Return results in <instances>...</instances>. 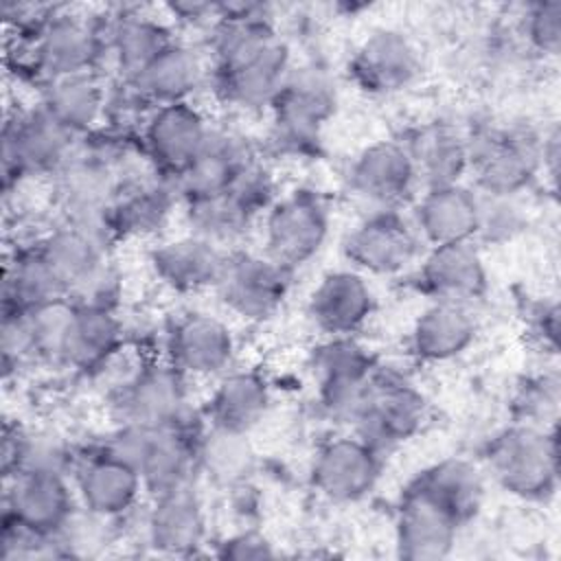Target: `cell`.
<instances>
[{
	"mask_svg": "<svg viewBox=\"0 0 561 561\" xmlns=\"http://www.w3.org/2000/svg\"><path fill=\"white\" fill-rule=\"evenodd\" d=\"M320 410L340 425L359 416L379 368L375 355L355 335L324 337L309 359Z\"/></svg>",
	"mask_w": 561,
	"mask_h": 561,
	"instance_id": "obj_6",
	"label": "cell"
},
{
	"mask_svg": "<svg viewBox=\"0 0 561 561\" xmlns=\"http://www.w3.org/2000/svg\"><path fill=\"white\" fill-rule=\"evenodd\" d=\"M383 467V454L362 436H335L320 445L311 462V486L333 504H355L368 497Z\"/></svg>",
	"mask_w": 561,
	"mask_h": 561,
	"instance_id": "obj_14",
	"label": "cell"
},
{
	"mask_svg": "<svg viewBox=\"0 0 561 561\" xmlns=\"http://www.w3.org/2000/svg\"><path fill=\"white\" fill-rule=\"evenodd\" d=\"M401 142L410 153L416 180L423 188L465 182L469 173L467 131L451 123L432 121L410 129Z\"/></svg>",
	"mask_w": 561,
	"mask_h": 561,
	"instance_id": "obj_30",
	"label": "cell"
},
{
	"mask_svg": "<svg viewBox=\"0 0 561 561\" xmlns=\"http://www.w3.org/2000/svg\"><path fill=\"white\" fill-rule=\"evenodd\" d=\"M180 195L175 182L151 171V175L123 178L112 204V228L116 239L153 237L171 219Z\"/></svg>",
	"mask_w": 561,
	"mask_h": 561,
	"instance_id": "obj_26",
	"label": "cell"
},
{
	"mask_svg": "<svg viewBox=\"0 0 561 561\" xmlns=\"http://www.w3.org/2000/svg\"><path fill=\"white\" fill-rule=\"evenodd\" d=\"M337 110V90L316 64L294 66L270 105L272 142L285 153L311 151Z\"/></svg>",
	"mask_w": 561,
	"mask_h": 561,
	"instance_id": "obj_5",
	"label": "cell"
},
{
	"mask_svg": "<svg viewBox=\"0 0 561 561\" xmlns=\"http://www.w3.org/2000/svg\"><path fill=\"white\" fill-rule=\"evenodd\" d=\"M61 366L90 375L107 368L125 344V324L118 309L75 305Z\"/></svg>",
	"mask_w": 561,
	"mask_h": 561,
	"instance_id": "obj_33",
	"label": "cell"
},
{
	"mask_svg": "<svg viewBox=\"0 0 561 561\" xmlns=\"http://www.w3.org/2000/svg\"><path fill=\"white\" fill-rule=\"evenodd\" d=\"M478 208V191L465 182H456L423 188V195L414 202L410 219L421 241L430 248L469 241L476 243Z\"/></svg>",
	"mask_w": 561,
	"mask_h": 561,
	"instance_id": "obj_24",
	"label": "cell"
},
{
	"mask_svg": "<svg viewBox=\"0 0 561 561\" xmlns=\"http://www.w3.org/2000/svg\"><path fill=\"white\" fill-rule=\"evenodd\" d=\"M478 337L471 305L432 300L412 322L408 346L423 364H443L465 355Z\"/></svg>",
	"mask_w": 561,
	"mask_h": 561,
	"instance_id": "obj_29",
	"label": "cell"
},
{
	"mask_svg": "<svg viewBox=\"0 0 561 561\" xmlns=\"http://www.w3.org/2000/svg\"><path fill=\"white\" fill-rule=\"evenodd\" d=\"M484 467L493 482L517 500H552L559 486L557 427L506 425L486 443Z\"/></svg>",
	"mask_w": 561,
	"mask_h": 561,
	"instance_id": "obj_3",
	"label": "cell"
},
{
	"mask_svg": "<svg viewBox=\"0 0 561 561\" xmlns=\"http://www.w3.org/2000/svg\"><path fill=\"white\" fill-rule=\"evenodd\" d=\"M79 458L81 456L75 451L72 443L59 432L22 430L13 473L37 471V473H59V476L72 478Z\"/></svg>",
	"mask_w": 561,
	"mask_h": 561,
	"instance_id": "obj_42",
	"label": "cell"
},
{
	"mask_svg": "<svg viewBox=\"0 0 561 561\" xmlns=\"http://www.w3.org/2000/svg\"><path fill=\"white\" fill-rule=\"evenodd\" d=\"M112 245L107 239L61 219L35 241L37 252L64 285L66 296H72L112 263Z\"/></svg>",
	"mask_w": 561,
	"mask_h": 561,
	"instance_id": "obj_28",
	"label": "cell"
},
{
	"mask_svg": "<svg viewBox=\"0 0 561 561\" xmlns=\"http://www.w3.org/2000/svg\"><path fill=\"white\" fill-rule=\"evenodd\" d=\"M22 42L28 53V66L42 79V85L64 77L99 72L101 61L107 57L103 24L64 11H53L48 22L33 37H22Z\"/></svg>",
	"mask_w": 561,
	"mask_h": 561,
	"instance_id": "obj_9",
	"label": "cell"
},
{
	"mask_svg": "<svg viewBox=\"0 0 561 561\" xmlns=\"http://www.w3.org/2000/svg\"><path fill=\"white\" fill-rule=\"evenodd\" d=\"M228 250L193 232L162 241L149 250V267L160 285L175 294H197L215 289Z\"/></svg>",
	"mask_w": 561,
	"mask_h": 561,
	"instance_id": "obj_25",
	"label": "cell"
},
{
	"mask_svg": "<svg viewBox=\"0 0 561 561\" xmlns=\"http://www.w3.org/2000/svg\"><path fill=\"white\" fill-rule=\"evenodd\" d=\"M110 88L99 72L55 79L42 85L39 105L79 140L101 131L107 116Z\"/></svg>",
	"mask_w": 561,
	"mask_h": 561,
	"instance_id": "obj_32",
	"label": "cell"
},
{
	"mask_svg": "<svg viewBox=\"0 0 561 561\" xmlns=\"http://www.w3.org/2000/svg\"><path fill=\"white\" fill-rule=\"evenodd\" d=\"M272 388L256 370H226L213 388L204 416L210 425L252 432L270 412Z\"/></svg>",
	"mask_w": 561,
	"mask_h": 561,
	"instance_id": "obj_34",
	"label": "cell"
},
{
	"mask_svg": "<svg viewBox=\"0 0 561 561\" xmlns=\"http://www.w3.org/2000/svg\"><path fill=\"white\" fill-rule=\"evenodd\" d=\"M204 427L206 425L158 430L153 434L151 445L138 469L145 493L149 497L195 484V443Z\"/></svg>",
	"mask_w": 561,
	"mask_h": 561,
	"instance_id": "obj_37",
	"label": "cell"
},
{
	"mask_svg": "<svg viewBox=\"0 0 561 561\" xmlns=\"http://www.w3.org/2000/svg\"><path fill=\"white\" fill-rule=\"evenodd\" d=\"M105 53L114 64L118 79H136L169 44H173L171 28L142 11L123 9L105 24Z\"/></svg>",
	"mask_w": 561,
	"mask_h": 561,
	"instance_id": "obj_31",
	"label": "cell"
},
{
	"mask_svg": "<svg viewBox=\"0 0 561 561\" xmlns=\"http://www.w3.org/2000/svg\"><path fill=\"white\" fill-rule=\"evenodd\" d=\"M375 309L377 296L368 276L353 267L322 274L307 302L309 320L327 337L355 335L373 318Z\"/></svg>",
	"mask_w": 561,
	"mask_h": 561,
	"instance_id": "obj_21",
	"label": "cell"
},
{
	"mask_svg": "<svg viewBox=\"0 0 561 561\" xmlns=\"http://www.w3.org/2000/svg\"><path fill=\"white\" fill-rule=\"evenodd\" d=\"M114 423L149 430L202 427L206 416L191 403L188 377L169 362H147L123 379L110 397Z\"/></svg>",
	"mask_w": 561,
	"mask_h": 561,
	"instance_id": "obj_4",
	"label": "cell"
},
{
	"mask_svg": "<svg viewBox=\"0 0 561 561\" xmlns=\"http://www.w3.org/2000/svg\"><path fill=\"white\" fill-rule=\"evenodd\" d=\"M79 142L39 103L31 110L15 112L2 129L4 193L22 180L53 178L70 160Z\"/></svg>",
	"mask_w": 561,
	"mask_h": 561,
	"instance_id": "obj_7",
	"label": "cell"
},
{
	"mask_svg": "<svg viewBox=\"0 0 561 561\" xmlns=\"http://www.w3.org/2000/svg\"><path fill=\"white\" fill-rule=\"evenodd\" d=\"M57 298H66V289L37 248H18L4 263L2 313L28 311Z\"/></svg>",
	"mask_w": 561,
	"mask_h": 561,
	"instance_id": "obj_39",
	"label": "cell"
},
{
	"mask_svg": "<svg viewBox=\"0 0 561 561\" xmlns=\"http://www.w3.org/2000/svg\"><path fill=\"white\" fill-rule=\"evenodd\" d=\"M72 478L18 471L4 478L2 522L39 537H55L79 506Z\"/></svg>",
	"mask_w": 561,
	"mask_h": 561,
	"instance_id": "obj_13",
	"label": "cell"
},
{
	"mask_svg": "<svg viewBox=\"0 0 561 561\" xmlns=\"http://www.w3.org/2000/svg\"><path fill=\"white\" fill-rule=\"evenodd\" d=\"M116 519L96 515L83 506H77L64 528L57 533L64 557H96L114 541Z\"/></svg>",
	"mask_w": 561,
	"mask_h": 561,
	"instance_id": "obj_45",
	"label": "cell"
},
{
	"mask_svg": "<svg viewBox=\"0 0 561 561\" xmlns=\"http://www.w3.org/2000/svg\"><path fill=\"white\" fill-rule=\"evenodd\" d=\"M348 191L368 210H399L419 186L414 164L401 140H375L351 162Z\"/></svg>",
	"mask_w": 561,
	"mask_h": 561,
	"instance_id": "obj_18",
	"label": "cell"
},
{
	"mask_svg": "<svg viewBox=\"0 0 561 561\" xmlns=\"http://www.w3.org/2000/svg\"><path fill=\"white\" fill-rule=\"evenodd\" d=\"M213 125L193 101L158 105L140 129V145L160 175L175 180L199 153Z\"/></svg>",
	"mask_w": 561,
	"mask_h": 561,
	"instance_id": "obj_17",
	"label": "cell"
},
{
	"mask_svg": "<svg viewBox=\"0 0 561 561\" xmlns=\"http://www.w3.org/2000/svg\"><path fill=\"white\" fill-rule=\"evenodd\" d=\"M533 337L543 351L557 353L559 346V305L557 300H539L528 313Z\"/></svg>",
	"mask_w": 561,
	"mask_h": 561,
	"instance_id": "obj_49",
	"label": "cell"
},
{
	"mask_svg": "<svg viewBox=\"0 0 561 561\" xmlns=\"http://www.w3.org/2000/svg\"><path fill=\"white\" fill-rule=\"evenodd\" d=\"M188 232L228 250L256 221L228 191L213 197L182 202Z\"/></svg>",
	"mask_w": 561,
	"mask_h": 561,
	"instance_id": "obj_40",
	"label": "cell"
},
{
	"mask_svg": "<svg viewBox=\"0 0 561 561\" xmlns=\"http://www.w3.org/2000/svg\"><path fill=\"white\" fill-rule=\"evenodd\" d=\"M480 195L476 243L504 245L515 241L528 228V208L524 195Z\"/></svg>",
	"mask_w": 561,
	"mask_h": 561,
	"instance_id": "obj_44",
	"label": "cell"
},
{
	"mask_svg": "<svg viewBox=\"0 0 561 561\" xmlns=\"http://www.w3.org/2000/svg\"><path fill=\"white\" fill-rule=\"evenodd\" d=\"M421 50L410 35L397 28L373 31L348 59L353 83L375 96L405 90L421 75Z\"/></svg>",
	"mask_w": 561,
	"mask_h": 561,
	"instance_id": "obj_19",
	"label": "cell"
},
{
	"mask_svg": "<svg viewBox=\"0 0 561 561\" xmlns=\"http://www.w3.org/2000/svg\"><path fill=\"white\" fill-rule=\"evenodd\" d=\"M164 351L167 362L188 379H206L230 370L237 340L224 318L208 311H186L167 327Z\"/></svg>",
	"mask_w": 561,
	"mask_h": 561,
	"instance_id": "obj_16",
	"label": "cell"
},
{
	"mask_svg": "<svg viewBox=\"0 0 561 561\" xmlns=\"http://www.w3.org/2000/svg\"><path fill=\"white\" fill-rule=\"evenodd\" d=\"M197 478L219 491H237L245 486L256 469V451L248 432H237L219 425L202 430L195 443Z\"/></svg>",
	"mask_w": 561,
	"mask_h": 561,
	"instance_id": "obj_35",
	"label": "cell"
},
{
	"mask_svg": "<svg viewBox=\"0 0 561 561\" xmlns=\"http://www.w3.org/2000/svg\"><path fill=\"white\" fill-rule=\"evenodd\" d=\"M208 77L206 61L197 48L184 42L169 44L131 83L153 105L184 103Z\"/></svg>",
	"mask_w": 561,
	"mask_h": 561,
	"instance_id": "obj_36",
	"label": "cell"
},
{
	"mask_svg": "<svg viewBox=\"0 0 561 561\" xmlns=\"http://www.w3.org/2000/svg\"><path fill=\"white\" fill-rule=\"evenodd\" d=\"M462 524L414 480L405 484L394 511V548L405 561L451 557Z\"/></svg>",
	"mask_w": 561,
	"mask_h": 561,
	"instance_id": "obj_15",
	"label": "cell"
},
{
	"mask_svg": "<svg viewBox=\"0 0 561 561\" xmlns=\"http://www.w3.org/2000/svg\"><path fill=\"white\" fill-rule=\"evenodd\" d=\"M430 405L405 375L377 368L353 432L381 454L414 438L427 423Z\"/></svg>",
	"mask_w": 561,
	"mask_h": 561,
	"instance_id": "obj_10",
	"label": "cell"
},
{
	"mask_svg": "<svg viewBox=\"0 0 561 561\" xmlns=\"http://www.w3.org/2000/svg\"><path fill=\"white\" fill-rule=\"evenodd\" d=\"M421 237L399 210H366L344 234L342 254L364 276L392 278L421 259Z\"/></svg>",
	"mask_w": 561,
	"mask_h": 561,
	"instance_id": "obj_11",
	"label": "cell"
},
{
	"mask_svg": "<svg viewBox=\"0 0 561 561\" xmlns=\"http://www.w3.org/2000/svg\"><path fill=\"white\" fill-rule=\"evenodd\" d=\"M291 276L294 272L265 252L228 250L215 291L232 316L245 322H265L283 307Z\"/></svg>",
	"mask_w": 561,
	"mask_h": 561,
	"instance_id": "obj_12",
	"label": "cell"
},
{
	"mask_svg": "<svg viewBox=\"0 0 561 561\" xmlns=\"http://www.w3.org/2000/svg\"><path fill=\"white\" fill-rule=\"evenodd\" d=\"M254 158L256 156L243 136L230 129L213 127L199 153L173 180L180 204L226 193L239 171Z\"/></svg>",
	"mask_w": 561,
	"mask_h": 561,
	"instance_id": "obj_27",
	"label": "cell"
},
{
	"mask_svg": "<svg viewBox=\"0 0 561 561\" xmlns=\"http://www.w3.org/2000/svg\"><path fill=\"white\" fill-rule=\"evenodd\" d=\"M156 432L158 430H149L134 423H116L96 447L138 471Z\"/></svg>",
	"mask_w": 561,
	"mask_h": 561,
	"instance_id": "obj_47",
	"label": "cell"
},
{
	"mask_svg": "<svg viewBox=\"0 0 561 561\" xmlns=\"http://www.w3.org/2000/svg\"><path fill=\"white\" fill-rule=\"evenodd\" d=\"M543 136L528 123H482L467 131L473 188L482 195H524L543 173Z\"/></svg>",
	"mask_w": 561,
	"mask_h": 561,
	"instance_id": "obj_2",
	"label": "cell"
},
{
	"mask_svg": "<svg viewBox=\"0 0 561 561\" xmlns=\"http://www.w3.org/2000/svg\"><path fill=\"white\" fill-rule=\"evenodd\" d=\"M522 35L528 48L541 57H559L561 50V2L539 0L526 7Z\"/></svg>",
	"mask_w": 561,
	"mask_h": 561,
	"instance_id": "obj_46",
	"label": "cell"
},
{
	"mask_svg": "<svg viewBox=\"0 0 561 561\" xmlns=\"http://www.w3.org/2000/svg\"><path fill=\"white\" fill-rule=\"evenodd\" d=\"M142 537L162 557L197 554L208 537V515L197 486L151 497L142 517Z\"/></svg>",
	"mask_w": 561,
	"mask_h": 561,
	"instance_id": "obj_20",
	"label": "cell"
},
{
	"mask_svg": "<svg viewBox=\"0 0 561 561\" xmlns=\"http://www.w3.org/2000/svg\"><path fill=\"white\" fill-rule=\"evenodd\" d=\"M331 232L327 199L313 188L278 195L263 215V252L296 272L313 261Z\"/></svg>",
	"mask_w": 561,
	"mask_h": 561,
	"instance_id": "obj_8",
	"label": "cell"
},
{
	"mask_svg": "<svg viewBox=\"0 0 561 561\" xmlns=\"http://www.w3.org/2000/svg\"><path fill=\"white\" fill-rule=\"evenodd\" d=\"M208 53L213 90L241 112L270 110L294 68L291 48L278 35L270 7L261 2H217Z\"/></svg>",
	"mask_w": 561,
	"mask_h": 561,
	"instance_id": "obj_1",
	"label": "cell"
},
{
	"mask_svg": "<svg viewBox=\"0 0 561 561\" xmlns=\"http://www.w3.org/2000/svg\"><path fill=\"white\" fill-rule=\"evenodd\" d=\"M72 486L79 506L116 522L129 515L145 493L140 473L99 447L79 458Z\"/></svg>",
	"mask_w": 561,
	"mask_h": 561,
	"instance_id": "obj_23",
	"label": "cell"
},
{
	"mask_svg": "<svg viewBox=\"0 0 561 561\" xmlns=\"http://www.w3.org/2000/svg\"><path fill=\"white\" fill-rule=\"evenodd\" d=\"M561 405V381L554 370L526 377L513 394V423L552 430Z\"/></svg>",
	"mask_w": 561,
	"mask_h": 561,
	"instance_id": "obj_43",
	"label": "cell"
},
{
	"mask_svg": "<svg viewBox=\"0 0 561 561\" xmlns=\"http://www.w3.org/2000/svg\"><path fill=\"white\" fill-rule=\"evenodd\" d=\"M438 504H443L462 526H467L482 508L484 476L465 458H443L412 478Z\"/></svg>",
	"mask_w": 561,
	"mask_h": 561,
	"instance_id": "obj_38",
	"label": "cell"
},
{
	"mask_svg": "<svg viewBox=\"0 0 561 561\" xmlns=\"http://www.w3.org/2000/svg\"><path fill=\"white\" fill-rule=\"evenodd\" d=\"M416 285L432 300L473 305L489 289L484 256L473 241L432 245L416 263Z\"/></svg>",
	"mask_w": 561,
	"mask_h": 561,
	"instance_id": "obj_22",
	"label": "cell"
},
{
	"mask_svg": "<svg viewBox=\"0 0 561 561\" xmlns=\"http://www.w3.org/2000/svg\"><path fill=\"white\" fill-rule=\"evenodd\" d=\"M215 554L221 559L245 561V559H272L278 552L265 535H261L256 530H241V533H234V535L226 537L224 541H219Z\"/></svg>",
	"mask_w": 561,
	"mask_h": 561,
	"instance_id": "obj_48",
	"label": "cell"
},
{
	"mask_svg": "<svg viewBox=\"0 0 561 561\" xmlns=\"http://www.w3.org/2000/svg\"><path fill=\"white\" fill-rule=\"evenodd\" d=\"M75 309V302L66 296L39 305L35 309L22 311L28 362H46L61 366Z\"/></svg>",
	"mask_w": 561,
	"mask_h": 561,
	"instance_id": "obj_41",
	"label": "cell"
}]
</instances>
